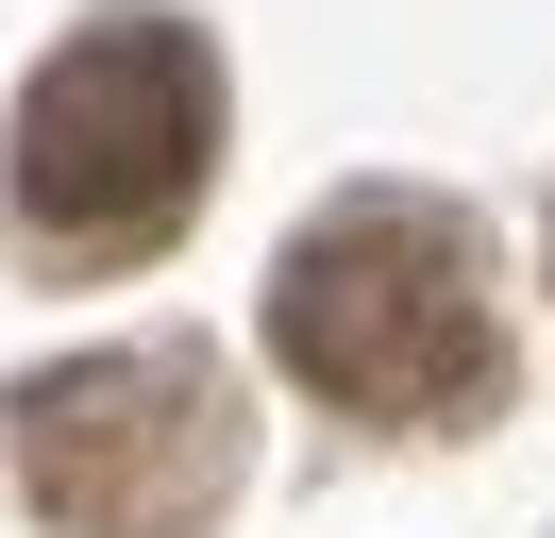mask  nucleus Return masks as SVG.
I'll return each mask as SVG.
<instances>
[{
  "mask_svg": "<svg viewBox=\"0 0 555 538\" xmlns=\"http://www.w3.org/2000/svg\"><path fill=\"white\" fill-rule=\"evenodd\" d=\"M270 354L286 387L353 404V421H488L505 404V320H488V253L454 202H337L286 235L270 269Z\"/></svg>",
  "mask_w": 555,
  "mask_h": 538,
  "instance_id": "nucleus-1",
  "label": "nucleus"
},
{
  "mask_svg": "<svg viewBox=\"0 0 555 538\" xmlns=\"http://www.w3.org/2000/svg\"><path fill=\"white\" fill-rule=\"evenodd\" d=\"M17 235L68 269H118V253H169L185 202L219 168V51L185 17H102L17 85Z\"/></svg>",
  "mask_w": 555,
  "mask_h": 538,
  "instance_id": "nucleus-2",
  "label": "nucleus"
},
{
  "mask_svg": "<svg viewBox=\"0 0 555 538\" xmlns=\"http://www.w3.org/2000/svg\"><path fill=\"white\" fill-rule=\"evenodd\" d=\"M0 421H17L35 522H68V538H185L219 488H236V387H219L203 354H169V336H152V354L35 370Z\"/></svg>",
  "mask_w": 555,
  "mask_h": 538,
  "instance_id": "nucleus-3",
  "label": "nucleus"
}]
</instances>
